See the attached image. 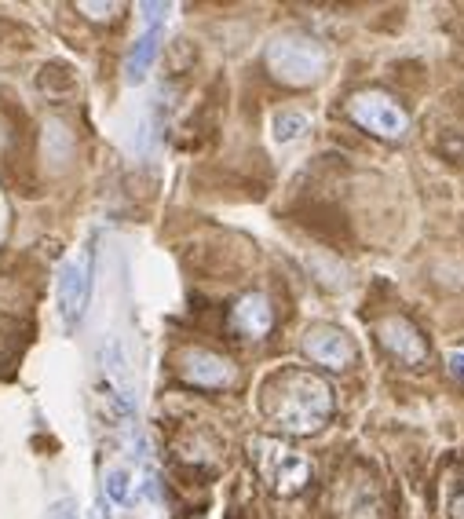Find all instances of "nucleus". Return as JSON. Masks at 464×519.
Returning <instances> with one entry per match:
<instances>
[{
    "mask_svg": "<svg viewBox=\"0 0 464 519\" xmlns=\"http://www.w3.org/2000/svg\"><path fill=\"white\" fill-rule=\"evenodd\" d=\"M304 132H308V118H304V113H297V110L274 113V139H278V143H293V139H300Z\"/></svg>",
    "mask_w": 464,
    "mask_h": 519,
    "instance_id": "9b49d317",
    "label": "nucleus"
},
{
    "mask_svg": "<svg viewBox=\"0 0 464 519\" xmlns=\"http://www.w3.org/2000/svg\"><path fill=\"white\" fill-rule=\"evenodd\" d=\"M249 457H253V465L260 472V479L274 490V494H300L308 483H311V461L293 450V446H285L281 439H267V435H256L249 439Z\"/></svg>",
    "mask_w": 464,
    "mask_h": 519,
    "instance_id": "7ed1b4c3",
    "label": "nucleus"
},
{
    "mask_svg": "<svg viewBox=\"0 0 464 519\" xmlns=\"http://www.w3.org/2000/svg\"><path fill=\"white\" fill-rule=\"evenodd\" d=\"M88 19H113V15H118L121 12V4H77Z\"/></svg>",
    "mask_w": 464,
    "mask_h": 519,
    "instance_id": "ddd939ff",
    "label": "nucleus"
},
{
    "mask_svg": "<svg viewBox=\"0 0 464 519\" xmlns=\"http://www.w3.org/2000/svg\"><path fill=\"white\" fill-rule=\"evenodd\" d=\"M377 340L384 344V352L391 359H398L402 366H424L428 362V340L406 315L377 318Z\"/></svg>",
    "mask_w": 464,
    "mask_h": 519,
    "instance_id": "0eeeda50",
    "label": "nucleus"
},
{
    "mask_svg": "<svg viewBox=\"0 0 464 519\" xmlns=\"http://www.w3.org/2000/svg\"><path fill=\"white\" fill-rule=\"evenodd\" d=\"M347 113H352V121L362 125L366 132L380 136V139H402L406 129H410V118H406V110L388 99L384 92H362L347 103Z\"/></svg>",
    "mask_w": 464,
    "mask_h": 519,
    "instance_id": "20e7f679",
    "label": "nucleus"
},
{
    "mask_svg": "<svg viewBox=\"0 0 464 519\" xmlns=\"http://www.w3.org/2000/svg\"><path fill=\"white\" fill-rule=\"evenodd\" d=\"M274 326V308L263 293H245L235 308H230V329L245 340H263Z\"/></svg>",
    "mask_w": 464,
    "mask_h": 519,
    "instance_id": "1a4fd4ad",
    "label": "nucleus"
},
{
    "mask_svg": "<svg viewBox=\"0 0 464 519\" xmlns=\"http://www.w3.org/2000/svg\"><path fill=\"white\" fill-rule=\"evenodd\" d=\"M260 414L285 435H315L333 414V391L318 373L289 366L263 380Z\"/></svg>",
    "mask_w": 464,
    "mask_h": 519,
    "instance_id": "f257e3e1",
    "label": "nucleus"
},
{
    "mask_svg": "<svg viewBox=\"0 0 464 519\" xmlns=\"http://www.w3.org/2000/svg\"><path fill=\"white\" fill-rule=\"evenodd\" d=\"M304 355L326 370H347L355 362V340L336 326H311L304 333Z\"/></svg>",
    "mask_w": 464,
    "mask_h": 519,
    "instance_id": "6e6552de",
    "label": "nucleus"
},
{
    "mask_svg": "<svg viewBox=\"0 0 464 519\" xmlns=\"http://www.w3.org/2000/svg\"><path fill=\"white\" fill-rule=\"evenodd\" d=\"M450 373H453L457 380H464V352H453V355H450Z\"/></svg>",
    "mask_w": 464,
    "mask_h": 519,
    "instance_id": "f3484780",
    "label": "nucleus"
},
{
    "mask_svg": "<svg viewBox=\"0 0 464 519\" xmlns=\"http://www.w3.org/2000/svg\"><path fill=\"white\" fill-rule=\"evenodd\" d=\"M48 519H77V505H74V497H63V501H55L51 505V515Z\"/></svg>",
    "mask_w": 464,
    "mask_h": 519,
    "instance_id": "4468645a",
    "label": "nucleus"
},
{
    "mask_svg": "<svg viewBox=\"0 0 464 519\" xmlns=\"http://www.w3.org/2000/svg\"><path fill=\"white\" fill-rule=\"evenodd\" d=\"M161 33H165V26H147V33H143V37L132 44V51H129V63H125V81H129V85H139V81L147 77L150 63L157 59Z\"/></svg>",
    "mask_w": 464,
    "mask_h": 519,
    "instance_id": "9d476101",
    "label": "nucleus"
},
{
    "mask_svg": "<svg viewBox=\"0 0 464 519\" xmlns=\"http://www.w3.org/2000/svg\"><path fill=\"white\" fill-rule=\"evenodd\" d=\"M88 519H110V508H106V497H95V505H92Z\"/></svg>",
    "mask_w": 464,
    "mask_h": 519,
    "instance_id": "a211bd4d",
    "label": "nucleus"
},
{
    "mask_svg": "<svg viewBox=\"0 0 464 519\" xmlns=\"http://www.w3.org/2000/svg\"><path fill=\"white\" fill-rule=\"evenodd\" d=\"M176 373L183 384L191 388H205V391H223L238 380V370L227 355H216L209 348H183L176 355Z\"/></svg>",
    "mask_w": 464,
    "mask_h": 519,
    "instance_id": "39448f33",
    "label": "nucleus"
},
{
    "mask_svg": "<svg viewBox=\"0 0 464 519\" xmlns=\"http://www.w3.org/2000/svg\"><path fill=\"white\" fill-rule=\"evenodd\" d=\"M450 519H464V483L450 494Z\"/></svg>",
    "mask_w": 464,
    "mask_h": 519,
    "instance_id": "dca6fc26",
    "label": "nucleus"
},
{
    "mask_svg": "<svg viewBox=\"0 0 464 519\" xmlns=\"http://www.w3.org/2000/svg\"><path fill=\"white\" fill-rule=\"evenodd\" d=\"M263 63H267L274 81L293 85V88H308L326 74L329 55L315 37H274L263 51Z\"/></svg>",
    "mask_w": 464,
    "mask_h": 519,
    "instance_id": "f03ea898",
    "label": "nucleus"
},
{
    "mask_svg": "<svg viewBox=\"0 0 464 519\" xmlns=\"http://www.w3.org/2000/svg\"><path fill=\"white\" fill-rule=\"evenodd\" d=\"M103 497L106 501H113V505H129V497H132V476L125 472V469H110L106 472V479H103Z\"/></svg>",
    "mask_w": 464,
    "mask_h": 519,
    "instance_id": "f8f14e48",
    "label": "nucleus"
},
{
    "mask_svg": "<svg viewBox=\"0 0 464 519\" xmlns=\"http://www.w3.org/2000/svg\"><path fill=\"white\" fill-rule=\"evenodd\" d=\"M139 12H143V22L147 26H165V4H139Z\"/></svg>",
    "mask_w": 464,
    "mask_h": 519,
    "instance_id": "2eb2a0df",
    "label": "nucleus"
},
{
    "mask_svg": "<svg viewBox=\"0 0 464 519\" xmlns=\"http://www.w3.org/2000/svg\"><path fill=\"white\" fill-rule=\"evenodd\" d=\"M88 297H92V246L70 256L59 271V315L67 326H77L85 318Z\"/></svg>",
    "mask_w": 464,
    "mask_h": 519,
    "instance_id": "423d86ee",
    "label": "nucleus"
}]
</instances>
